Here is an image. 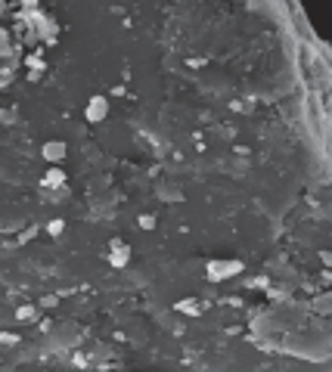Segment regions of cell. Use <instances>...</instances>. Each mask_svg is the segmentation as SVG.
Listing matches in <instances>:
<instances>
[{"instance_id": "6da1fadb", "label": "cell", "mask_w": 332, "mask_h": 372, "mask_svg": "<svg viewBox=\"0 0 332 372\" xmlns=\"http://www.w3.org/2000/svg\"><path fill=\"white\" fill-rule=\"evenodd\" d=\"M245 264L242 261H208L205 264V276H208V282H224V279H230L236 273H242Z\"/></svg>"}, {"instance_id": "7a4b0ae2", "label": "cell", "mask_w": 332, "mask_h": 372, "mask_svg": "<svg viewBox=\"0 0 332 372\" xmlns=\"http://www.w3.org/2000/svg\"><path fill=\"white\" fill-rule=\"evenodd\" d=\"M31 25L38 28V38H44L47 44H56V22L47 16V13H28Z\"/></svg>"}, {"instance_id": "3957f363", "label": "cell", "mask_w": 332, "mask_h": 372, "mask_svg": "<svg viewBox=\"0 0 332 372\" xmlns=\"http://www.w3.org/2000/svg\"><path fill=\"white\" fill-rule=\"evenodd\" d=\"M84 118L90 121V124H99V121H106L109 118V99L106 96H90V102H87V109H84Z\"/></svg>"}, {"instance_id": "277c9868", "label": "cell", "mask_w": 332, "mask_h": 372, "mask_svg": "<svg viewBox=\"0 0 332 372\" xmlns=\"http://www.w3.org/2000/svg\"><path fill=\"white\" fill-rule=\"evenodd\" d=\"M41 155L47 158L50 165H59V161H65V155H68V146L62 143V140H50V143H44Z\"/></svg>"}, {"instance_id": "5b68a950", "label": "cell", "mask_w": 332, "mask_h": 372, "mask_svg": "<svg viewBox=\"0 0 332 372\" xmlns=\"http://www.w3.org/2000/svg\"><path fill=\"white\" fill-rule=\"evenodd\" d=\"M65 180H68L65 171H62L59 165H50L47 174H44V183H41V186H44V189H59V186H65Z\"/></svg>"}, {"instance_id": "8992f818", "label": "cell", "mask_w": 332, "mask_h": 372, "mask_svg": "<svg viewBox=\"0 0 332 372\" xmlns=\"http://www.w3.org/2000/svg\"><path fill=\"white\" fill-rule=\"evenodd\" d=\"M109 267L112 270H124L131 264V245H121V248H109Z\"/></svg>"}, {"instance_id": "52a82bcc", "label": "cell", "mask_w": 332, "mask_h": 372, "mask_svg": "<svg viewBox=\"0 0 332 372\" xmlns=\"http://www.w3.org/2000/svg\"><path fill=\"white\" fill-rule=\"evenodd\" d=\"M202 307H205V304H202L199 298H180V301H174V310L187 313V317H199Z\"/></svg>"}, {"instance_id": "ba28073f", "label": "cell", "mask_w": 332, "mask_h": 372, "mask_svg": "<svg viewBox=\"0 0 332 372\" xmlns=\"http://www.w3.org/2000/svg\"><path fill=\"white\" fill-rule=\"evenodd\" d=\"M13 317L19 323H34V320H38V307H34V304H19Z\"/></svg>"}, {"instance_id": "9c48e42d", "label": "cell", "mask_w": 332, "mask_h": 372, "mask_svg": "<svg viewBox=\"0 0 332 372\" xmlns=\"http://www.w3.org/2000/svg\"><path fill=\"white\" fill-rule=\"evenodd\" d=\"M25 68H28V72H44V68H47V62H44L41 59V53H31V56H25Z\"/></svg>"}, {"instance_id": "30bf717a", "label": "cell", "mask_w": 332, "mask_h": 372, "mask_svg": "<svg viewBox=\"0 0 332 372\" xmlns=\"http://www.w3.org/2000/svg\"><path fill=\"white\" fill-rule=\"evenodd\" d=\"M22 341V335H16V332H0V344L3 347H16Z\"/></svg>"}, {"instance_id": "8fae6325", "label": "cell", "mask_w": 332, "mask_h": 372, "mask_svg": "<svg viewBox=\"0 0 332 372\" xmlns=\"http://www.w3.org/2000/svg\"><path fill=\"white\" fill-rule=\"evenodd\" d=\"M137 224H140V230H155V214H140Z\"/></svg>"}, {"instance_id": "7c38bea8", "label": "cell", "mask_w": 332, "mask_h": 372, "mask_svg": "<svg viewBox=\"0 0 332 372\" xmlns=\"http://www.w3.org/2000/svg\"><path fill=\"white\" fill-rule=\"evenodd\" d=\"M62 230H65V220H59V217H56V220H50V224H47V232H50V236H59Z\"/></svg>"}, {"instance_id": "4fadbf2b", "label": "cell", "mask_w": 332, "mask_h": 372, "mask_svg": "<svg viewBox=\"0 0 332 372\" xmlns=\"http://www.w3.org/2000/svg\"><path fill=\"white\" fill-rule=\"evenodd\" d=\"M59 304V295H44V301H41V307H56Z\"/></svg>"}, {"instance_id": "5bb4252c", "label": "cell", "mask_w": 332, "mask_h": 372, "mask_svg": "<svg viewBox=\"0 0 332 372\" xmlns=\"http://www.w3.org/2000/svg\"><path fill=\"white\" fill-rule=\"evenodd\" d=\"M34 232H38V227H28V230H22L19 242H28V239H34Z\"/></svg>"}, {"instance_id": "9a60e30c", "label": "cell", "mask_w": 332, "mask_h": 372, "mask_svg": "<svg viewBox=\"0 0 332 372\" xmlns=\"http://www.w3.org/2000/svg\"><path fill=\"white\" fill-rule=\"evenodd\" d=\"M6 38H9V34H6L3 28H0V56H3V53H6V46H9V41H6Z\"/></svg>"}, {"instance_id": "2e32d148", "label": "cell", "mask_w": 332, "mask_h": 372, "mask_svg": "<svg viewBox=\"0 0 332 372\" xmlns=\"http://www.w3.org/2000/svg\"><path fill=\"white\" fill-rule=\"evenodd\" d=\"M72 363H75V366H87V357H84V354H75Z\"/></svg>"}, {"instance_id": "e0dca14e", "label": "cell", "mask_w": 332, "mask_h": 372, "mask_svg": "<svg viewBox=\"0 0 332 372\" xmlns=\"http://www.w3.org/2000/svg\"><path fill=\"white\" fill-rule=\"evenodd\" d=\"M121 245H128V242H124V239H118V236L109 242V248H121Z\"/></svg>"}, {"instance_id": "ac0fdd59", "label": "cell", "mask_w": 332, "mask_h": 372, "mask_svg": "<svg viewBox=\"0 0 332 372\" xmlns=\"http://www.w3.org/2000/svg\"><path fill=\"white\" fill-rule=\"evenodd\" d=\"M112 93H115V96H124V93H128V87L118 84V87H112Z\"/></svg>"}]
</instances>
